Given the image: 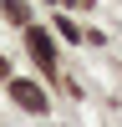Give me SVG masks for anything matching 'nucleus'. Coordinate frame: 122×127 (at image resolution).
Segmentation results:
<instances>
[{
  "mask_svg": "<svg viewBox=\"0 0 122 127\" xmlns=\"http://www.w3.org/2000/svg\"><path fill=\"white\" fill-rule=\"evenodd\" d=\"M30 56H36V61H41L46 71L56 66V51H51V41H46V31H30Z\"/></svg>",
  "mask_w": 122,
  "mask_h": 127,
  "instance_id": "2",
  "label": "nucleus"
},
{
  "mask_svg": "<svg viewBox=\"0 0 122 127\" xmlns=\"http://www.w3.org/2000/svg\"><path fill=\"white\" fill-rule=\"evenodd\" d=\"M10 97H15L20 107H30V112H46V97H41L36 87H26V81H10Z\"/></svg>",
  "mask_w": 122,
  "mask_h": 127,
  "instance_id": "1",
  "label": "nucleus"
}]
</instances>
